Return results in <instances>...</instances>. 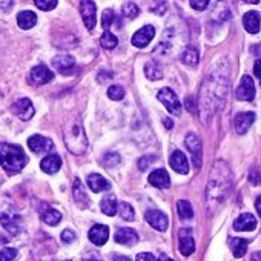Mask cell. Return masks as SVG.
<instances>
[{
    "label": "cell",
    "mask_w": 261,
    "mask_h": 261,
    "mask_svg": "<svg viewBox=\"0 0 261 261\" xmlns=\"http://www.w3.org/2000/svg\"><path fill=\"white\" fill-rule=\"evenodd\" d=\"M54 79V74L51 69H48V66L45 65H37L30 71L28 80L31 85H45L48 82H51Z\"/></svg>",
    "instance_id": "10"
},
{
    "label": "cell",
    "mask_w": 261,
    "mask_h": 261,
    "mask_svg": "<svg viewBox=\"0 0 261 261\" xmlns=\"http://www.w3.org/2000/svg\"><path fill=\"white\" fill-rule=\"evenodd\" d=\"M145 75L155 82V80H160L163 77V69H162V65L155 60H149L146 65H145Z\"/></svg>",
    "instance_id": "30"
},
{
    "label": "cell",
    "mask_w": 261,
    "mask_h": 261,
    "mask_svg": "<svg viewBox=\"0 0 261 261\" xmlns=\"http://www.w3.org/2000/svg\"><path fill=\"white\" fill-rule=\"evenodd\" d=\"M17 256V250L11 247H5L0 250V261H11Z\"/></svg>",
    "instance_id": "43"
},
{
    "label": "cell",
    "mask_w": 261,
    "mask_h": 261,
    "mask_svg": "<svg viewBox=\"0 0 261 261\" xmlns=\"http://www.w3.org/2000/svg\"><path fill=\"white\" fill-rule=\"evenodd\" d=\"M252 259H261V252H258V253L252 255Z\"/></svg>",
    "instance_id": "56"
},
{
    "label": "cell",
    "mask_w": 261,
    "mask_h": 261,
    "mask_svg": "<svg viewBox=\"0 0 261 261\" xmlns=\"http://www.w3.org/2000/svg\"><path fill=\"white\" fill-rule=\"evenodd\" d=\"M100 45H101L105 49H114V48L118 45V39H117L109 30H105V33H103L101 37H100Z\"/></svg>",
    "instance_id": "35"
},
{
    "label": "cell",
    "mask_w": 261,
    "mask_h": 261,
    "mask_svg": "<svg viewBox=\"0 0 261 261\" xmlns=\"http://www.w3.org/2000/svg\"><path fill=\"white\" fill-rule=\"evenodd\" d=\"M63 140L65 145L68 148V151L71 154L75 155H82L86 152L88 149V139H86V133L80 123V120L77 118H71L63 130Z\"/></svg>",
    "instance_id": "4"
},
{
    "label": "cell",
    "mask_w": 261,
    "mask_h": 261,
    "mask_svg": "<svg viewBox=\"0 0 261 261\" xmlns=\"http://www.w3.org/2000/svg\"><path fill=\"white\" fill-rule=\"evenodd\" d=\"M155 160H157V157H155V155H145V157H142V159L137 162V166H139V169H140V171H143V172H145V171H146V169H148V168H149Z\"/></svg>",
    "instance_id": "42"
},
{
    "label": "cell",
    "mask_w": 261,
    "mask_h": 261,
    "mask_svg": "<svg viewBox=\"0 0 261 261\" xmlns=\"http://www.w3.org/2000/svg\"><path fill=\"white\" fill-rule=\"evenodd\" d=\"M28 148L34 154H49L54 149V143H53V140L36 134L28 139Z\"/></svg>",
    "instance_id": "9"
},
{
    "label": "cell",
    "mask_w": 261,
    "mask_h": 261,
    "mask_svg": "<svg viewBox=\"0 0 261 261\" xmlns=\"http://www.w3.org/2000/svg\"><path fill=\"white\" fill-rule=\"evenodd\" d=\"M186 108H188L189 112H195V106H194V101H192L191 98L186 100Z\"/></svg>",
    "instance_id": "53"
},
{
    "label": "cell",
    "mask_w": 261,
    "mask_h": 261,
    "mask_svg": "<svg viewBox=\"0 0 261 261\" xmlns=\"http://www.w3.org/2000/svg\"><path fill=\"white\" fill-rule=\"evenodd\" d=\"M157 98L166 106V109L172 114V115H180L181 114V103L177 97V94L171 89V88H163L159 91Z\"/></svg>",
    "instance_id": "5"
},
{
    "label": "cell",
    "mask_w": 261,
    "mask_h": 261,
    "mask_svg": "<svg viewBox=\"0 0 261 261\" xmlns=\"http://www.w3.org/2000/svg\"><path fill=\"white\" fill-rule=\"evenodd\" d=\"M77 240V235H75V232L72 230V229H65L63 232H62V241L65 243V244H71V243H74Z\"/></svg>",
    "instance_id": "44"
},
{
    "label": "cell",
    "mask_w": 261,
    "mask_h": 261,
    "mask_svg": "<svg viewBox=\"0 0 261 261\" xmlns=\"http://www.w3.org/2000/svg\"><path fill=\"white\" fill-rule=\"evenodd\" d=\"M256 227V220L252 214H241L233 221V229L238 232H250Z\"/></svg>",
    "instance_id": "22"
},
{
    "label": "cell",
    "mask_w": 261,
    "mask_h": 261,
    "mask_svg": "<svg viewBox=\"0 0 261 261\" xmlns=\"http://www.w3.org/2000/svg\"><path fill=\"white\" fill-rule=\"evenodd\" d=\"M88 188L92 191V192H105V191H111V183L101 177L100 174H91L88 177Z\"/></svg>",
    "instance_id": "24"
},
{
    "label": "cell",
    "mask_w": 261,
    "mask_h": 261,
    "mask_svg": "<svg viewBox=\"0 0 261 261\" xmlns=\"http://www.w3.org/2000/svg\"><path fill=\"white\" fill-rule=\"evenodd\" d=\"M249 183L253 185V186H258L261 183V175H259L258 168H252L250 169V172H249Z\"/></svg>",
    "instance_id": "46"
},
{
    "label": "cell",
    "mask_w": 261,
    "mask_h": 261,
    "mask_svg": "<svg viewBox=\"0 0 261 261\" xmlns=\"http://www.w3.org/2000/svg\"><path fill=\"white\" fill-rule=\"evenodd\" d=\"M178 249L185 256H189L195 250V241L189 229H183L180 232V241H178Z\"/></svg>",
    "instance_id": "19"
},
{
    "label": "cell",
    "mask_w": 261,
    "mask_h": 261,
    "mask_svg": "<svg viewBox=\"0 0 261 261\" xmlns=\"http://www.w3.org/2000/svg\"><path fill=\"white\" fill-rule=\"evenodd\" d=\"M114 20H115V14H114V11L112 10H105L103 11V14H101V27L105 28V30H109V27L114 23Z\"/></svg>",
    "instance_id": "40"
},
{
    "label": "cell",
    "mask_w": 261,
    "mask_h": 261,
    "mask_svg": "<svg viewBox=\"0 0 261 261\" xmlns=\"http://www.w3.org/2000/svg\"><path fill=\"white\" fill-rule=\"evenodd\" d=\"M155 36V28L151 27V25H146L143 28H140L134 36L133 39H130V42H133V45L136 48H145L151 43V40L154 39Z\"/></svg>",
    "instance_id": "12"
},
{
    "label": "cell",
    "mask_w": 261,
    "mask_h": 261,
    "mask_svg": "<svg viewBox=\"0 0 261 261\" xmlns=\"http://www.w3.org/2000/svg\"><path fill=\"white\" fill-rule=\"evenodd\" d=\"M13 112H14V115H17L20 120L27 121V120L33 118V115H34L36 111H34V106H33V103H31L30 98H20V100H17V101L13 105Z\"/></svg>",
    "instance_id": "15"
},
{
    "label": "cell",
    "mask_w": 261,
    "mask_h": 261,
    "mask_svg": "<svg viewBox=\"0 0 261 261\" xmlns=\"http://www.w3.org/2000/svg\"><path fill=\"white\" fill-rule=\"evenodd\" d=\"M42 220L49 226H57L62 221V214L59 211H56V209L46 207V211L42 212Z\"/></svg>",
    "instance_id": "32"
},
{
    "label": "cell",
    "mask_w": 261,
    "mask_h": 261,
    "mask_svg": "<svg viewBox=\"0 0 261 261\" xmlns=\"http://www.w3.org/2000/svg\"><path fill=\"white\" fill-rule=\"evenodd\" d=\"M255 209H256V212H258V215L261 218V195L256 197V200H255Z\"/></svg>",
    "instance_id": "52"
},
{
    "label": "cell",
    "mask_w": 261,
    "mask_h": 261,
    "mask_svg": "<svg viewBox=\"0 0 261 261\" xmlns=\"http://www.w3.org/2000/svg\"><path fill=\"white\" fill-rule=\"evenodd\" d=\"M237 100L241 101H252L255 98V85L250 75H243L240 80V85L235 91Z\"/></svg>",
    "instance_id": "8"
},
{
    "label": "cell",
    "mask_w": 261,
    "mask_h": 261,
    "mask_svg": "<svg viewBox=\"0 0 261 261\" xmlns=\"http://www.w3.org/2000/svg\"><path fill=\"white\" fill-rule=\"evenodd\" d=\"M243 2L250 4V5H256V4H259V0H243Z\"/></svg>",
    "instance_id": "54"
},
{
    "label": "cell",
    "mask_w": 261,
    "mask_h": 261,
    "mask_svg": "<svg viewBox=\"0 0 261 261\" xmlns=\"http://www.w3.org/2000/svg\"><path fill=\"white\" fill-rule=\"evenodd\" d=\"M180 60L188 65V66H197L198 65V60H200V54H198V49L192 45L186 46L183 49V53L180 54Z\"/></svg>",
    "instance_id": "28"
},
{
    "label": "cell",
    "mask_w": 261,
    "mask_h": 261,
    "mask_svg": "<svg viewBox=\"0 0 261 261\" xmlns=\"http://www.w3.org/2000/svg\"><path fill=\"white\" fill-rule=\"evenodd\" d=\"M115 241L118 244H124V246H134L139 241V235L134 229L130 227H121L115 232Z\"/></svg>",
    "instance_id": "20"
},
{
    "label": "cell",
    "mask_w": 261,
    "mask_h": 261,
    "mask_svg": "<svg viewBox=\"0 0 261 261\" xmlns=\"http://www.w3.org/2000/svg\"><path fill=\"white\" fill-rule=\"evenodd\" d=\"M120 212V217L126 221H134V217H136V212L133 209V206H130L129 203H120L118 204V209Z\"/></svg>",
    "instance_id": "36"
},
{
    "label": "cell",
    "mask_w": 261,
    "mask_h": 261,
    "mask_svg": "<svg viewBox=\"0 0 261 261\" xmlns=\"http://www.w3.org/2000/svg\"><path fill=\"white\" fill-rule=\"evenodd\" d=\"M101 163H103V166L108 168V169H109V168H115V166L120 165V155L115 154V152H108V154H105Z\"/></svg>",
    "instance_id": "38"
},
{
    "label": "cell",
    "mask_w": 261,
    "mask_h": 261,
    "mask_svg": "<svg viewBox=\"0 0 261 261\" xmlns=\"http://www.w3.org/2000/svg\"><path fill=\"white\" fill-rule=\"evenodd\" d=\"M137 259H139V261H149V259H151V261H154V259H155V256H154V255H151V253H146V252H145V253L137 255Z\"/></svg>",
    "instance_id": "50"
},
{
    "label": "cell",
    "mask_w": 261,
    "mask_h": 261,
    "mask_svg": "<svg viewBox=\"0 0 261 261\" xmlns=\"http://www.w3.org/2000/svg\"><path fill=\"white\" fill-rule=\"evenodd\" d=\"M0 223L13 235H19L22 232V218L16 214H10V212L0 214Z\"/></svg>",
    "instance_id": "14"
},
{
    "label": "cell",
    "mask_w": 261,
    "mask_h": 261,
    "mask_svg": "<svg viewBox=\"0 0 261 261\" xmlns=\"http://www.w3.org/2000/svg\"><path fill=\"white\" fill-rule=\"evenodd\" d=\"M28 163V157L22 146L13 143L0 145V166L10 174H19Z\"/></svg>",
    "instance_id": "3"
},
{
    "label": "cell",
    "mask_w": 261,
    "mask_h": 261,
    "mask_svg": "<svg viewBox=\"0 0 261 261\" xmlns=\"http://www.w3.org/2000/svg\"><path fill=\"white\" fill-rule=\"evenodd\" d=\"M13 5V0H0V11H7Z\"/></svg>",
    "instance_id": "49"
},
{
    "label": "cell",
    "mask_w": 261,
    "mask_h": 261,
    "mask_svg": "<svg viewBox=\"0 0 261 261\" xmlns=\"http://www.w3.org/2000/svg\"><path fill=\"white\" fill-rule=\"evenodd\" d=\"M34 4L42 11H51L57 7V0H34Z\"/></svg>",
    "instance_id": "41"
},
{
    "label": "cell",
    "mask_w": 261,
    "mask_h": 261,
    "mask_svg": "<svg viewBox=\"0 0 261 261\" xmlns=\"http://www.w3.org/2000/svg\"><path fill=\"white\" fill-rule=\"evenodd\" d=\"M108 97L111 98V100H121V98H124V89L121 88V86H118V85H112L109 89H108Z\"/></svg>",
    "instance_id": "39"
},
{
    "label": "cell",
    "mask_w": 261,
    "mask_h": 261,
    "mask_svg": "<svg viewBox=\"0 0 261 261\" xmlns=\"http://www.w3.org/2000/svg\"><path fill=\"white\" fill-rule=\"evenodd\" d=\"M177 211L181 220H192L194 218V209L189 201L186 200H178L177 203Z\"/></svg>",
    "instance_id": "33"
},
{
    "label": "cell",
    "mask_w": 261,
    "mask_h": 261,
    "mask_svg": "<svg viewBox=\"0 0 261 261\" xmlns=\"http://www.w3.org/2000/svg\"><path fill=\"white\" fill-rule=\"evenodd\" d=\"M149 183L159 189H166L171 186V178H169V174L166 172V169H155L149 175Z\"/></svg>",
    "instance_id": "23"
},
{
    "label": "cell",
    "mask_w": 261,
    "mask_h": 261,
    "mask_svg": "<svg viewBox=\"0 0 261 261\" xmlns=\"http://www.w3.org/2000/svg\"><path fill=\"white\" fill-rule=\"evenodd\" d=\"M100 209L105 215L108 217H114L117 214L118 209V203H117V197L114 194H108L101 198L100 201Z\"/></svg>",
    "instance_id": "27"
},
{
    "label": "cell",
    "mask_w": 261,
    "mask_h": 261,
    "mask_svg": "<svg viewBox=\"0 0 261 261\" xmlns=\"http://www.w3.org/2000/svg\"><path fill=\"white\" fill-rule=\"evenodd\" d=\"M247 244H249V243H247V240H244V238H235V237L229 238V246H230L232 253H233L235 258H241V256L246 255Z\"/></svg>",
    "instance_id": "31"
},
{
    "label": "cell",
    "mask_w": 261,
    "mask_h": 261,
    "mask_svg": "<svg viewBox=\"0 0 261 261\" xmlns=\"http://www.w3.org/2000/svg\"><path fill=\"white\" fill-rule=\"evenodd\" d=\"M185 145L188 148V151L192 155V163L197 169L201 168V160H203V146H201V140L197 134L189 133L185 139Z\"/></svg>",
    "instance_id": "6"
},
{
    "label": "cell",
    "mask_w": 261,
    "mask_h": 261,
    "mask_svg": "<svg viewBox=\"0 0 261 261\" xmlns=\"http://www.w3.org/2000/svg\"><path fill=\"white\" fill-rule=\"evenodd\" d=\"M80 14L83 23L88 30H94L97 23V7L92 0H82L80 2Z\"/></svg>",
    "instance_id": "7"
},
{
    "label": "cell",
    "mask_w": 261,
    "mask_h": 261,
    "mask_svg": "<svg viewBox=\"0 0 261 261\" xmlns=\"http://www.w3.org/2000/svg\"><path fill=\"white\" fill-rule=\"evenodd\" d=\"M250 53H252V54H255L256 57H261V43H258V45L252 46V48H250Z\"/></svg>",
    "instance_id": "51"
},
{
    "label": "cell",
    "mask_w": 261,
    "mask_h": 261,
    "mask_svg": "<svg viewBox=\"0 0 261 261\" xmlns=\"http://www.w3.org/2000/svg\"><path fill=\"white\" fill-rule=\"evenodd\" d=\"M255 121V114L253 112H240L235 115L233 118V126H235V130L237 134H246L249 127L253 124Z\"/></svg>",
    "instance_id": "17"
},
{
    "label": "cell",
    "mask_w": 261,
    "mask_h": 261,
    "mask_svg": "<svg viewBox=\"0 0 261 261\" xmlns=\"http://www.w3.org/2000/svg\"><path fill=\"white\" fill-rule=\"evenodd\" d=\"M72 195H74V200H75V203L79 204V207H88L89 206V198H88V194H86V191H85V186H83V183L79 180V178H75V181H74V189H72Z\"/></svg>",
    "instance_id": "26"
},
{
    "label": "cell",
    "mask_w": 261,
    "mask_h": 261,
    "mask_svg": "<svg viewBox=\"0 0 261 261\" xmlns=\"http://www.w3.org/2000/svg\"><path fill=\"white\" fill-rule=\"evenodd\" d=\"M253 74H255L256 79L261 80V59H258V60L255 62V65H253Z\"/></svg>",
    "instance_id": "48"
},
{
    "label": "cell",
    "mask_w": 261,
    "mask_h": 261,
    "mask_svg": "<svg viewBox=\"0 0 261 261\" xmlns=\"http://www.w3.org/2000/svg\"><path fill=\"white\" fill-rule=\"evenodd\" d=\"M165 124H166V127H172V121L168 118H165Z\"/></svg>",
    "instance_id": "55"
},
{
    "label": "cell",
    "mask_w": 261,
    "mask_h": 261,
    "mask_svg": "<svg viewBox=\"0 0 261 261\" xmlns=\"http://www.w3.org/2000/svg\"><path fill=\"white\" fill-rule=\"evenodd\" d=\"M121 14H123L124 19L133 20V19H136V17L140 14V8H139L134 2H126V4L121 7Z\"/></svg>",
    "instance_id": "34"
},
{
    "label": "cell",
    "mask_w": 261,
    "mask_h": 261,
    "mask_svg": "<svg viewBox=\"0 0 261 261\" xmlns=\"http://www.w3.org/2000/svg\"><path fill=\"white\" fill-rule=\"evenodd\" d=\"M40 168H42V171L46 172V174H56V172H59L60 168H62V159H60L57 154H49V155H46V157L42 160Z\"/></svg>",
    "instance_id": "25"
},
{
    "label": "cell",
    "mask_w": 261,
    "mask_h": 261,
    "mask_svg": "<svg viewBox=\"0 0 261 261\" xmlns=\"http://www.w3.org/2000/svg\"><path fill=\"white\" fill-rule=\"evenodd\" d=\"M51 65L54 66V69H57L63 75H71L74 74V69H75V60L72 56H68V54L54 57Z\"/></svg>",
    "instance_id": "11"
},
{
    "label": "cell",
    "mask_w": 261,
    "mask_h": 261,
    "mask_svg": "<svg viewBox=\"0 0 261 261\" xmlns=\"http://www.w3.org/2000/svg\"><path fill=\"white\" fill-rule=\"evenodd\" d=\"M88 237L95 246H103L109 238V227L105 224H95L89 229Z\"/></svg>",
    "instance_id": "18"
},
{
    "label": "cell",
    "mask_w": 261,
    "mask_h": 261,
    "mask_svg": "<svg viewBox=\"0 0 261 261\" xmlns=\"http://www.w3.org/2000/svg\"><path fill=\"white\" fill-rule=\"evenodd\" d=\"M146 217V221L157 230L160 232H165L168 230V226H169V220L166 217V214H163L162 211H157V209H151L145 214Z\"/></svg>",
    "instance_id": "13"
},
{
    "label": "cell",
    "mask_w": 261,
    "mask_h": 261,
    "mask_svg": "<svg viewBox=\"0 0 261 261\" xmlns=\"http://www.w3.org/2000/svg\"><path fill=\"white\" fill-rule=\"evenodd\" d=\"M37 23V16L33 11H22L17 14V25L22 30H31Z\"/></svg>",
    "instance_id": "29"
},
{
    "label": "cell",
    "mask_w": 261,
    "mask_h": 261,
    "mask_svg": "<svg viewBox=\"0 0 261 261\" xmlns=\"http://www.w3.org/2000/svg\"><path fill=\"white\" fill-rule=\"evenodd\" d=\"M243 27L249 34H258L261 27V19L256 11H247L243 16Z\"/></svg>",
    "instance_id": "21"
},
{
    "label": "cell",
    "mask_w": 261,
    "mask_h": 261,
    "mask_svg": "<svg viewBox=\"0 0 261 261\" xmlns=\"http://www.w3.org/2000/svg\"><path fill=\"white\" fill-rule=\"evenodd\" d=\"M232 189V171L229 165L223 160H218L209 175L206 188V203L211 214L217 212L218 207L226 201Z\"/></svg>",
    "instance_id": "2"
},
{
    "label": "cell",
    "mask_w": 261,
    "mask_h": 261,
    "mask_svg": "<svg viewBox=\"0 0 261 261\" xmlns=\"http://www.w3.org/2000/svg\"><path fill=\"white\" fill-rule=\"evenodd\" d=\"M169 165L171 168L177 172V174H181V175H186L189 172V162L186 159V155L181 152V151H174L169 157Z\"/></svg>",
    "instance_id": "16"
},
{
    "label": "cell",
    "mask_w": 261,
    "mask_h": 261,
    "mask_svg": "<svg viewBox=\"0 0 261 261\" xmlns=\"http://www.w3.org/2000/svg\"><path fill=\"white\" fill-rule=\"evenodd\" d=\"M209 2H211V0H189L191 7L195 11H204L209 7Z\"/></svg>",
    "instance_id": "45"
},
{
    "label": "cell",
    "mask_w": 261,
    "mask_h": 261,
    "mask_svg": "<svg viewBox=\"0 0 261 261\" xmlns=\"http://www.w3.org/2000/svg\"><path fill=\"white\" fill-rule=\"evenodd\" d=\"M112 79H114V72H112V71H108V69H101V71L97 74L98 83H106V82H109V80H112Z\"/></svg>",
    "instance_id": "47"
},
{
    "label": "cell",
    "mask_w": 261,
    "mask_h": 261,
    "mask_svg": "<svg viewBox=\"0 0 261 261\" xmlns=\"http://www.w3.org/2000/svg\"><path fill=\"white\" fill-rule=\"evenodd\" d=\"M223 62V60H221ZM221 62L217 63L209 75L206 77L201 92H200V111H201V118L209 120L218 109L223 108L227 88H229V77H227V66L224 62V66H221Z\"/></svg>",
    "instance_id": "1"
},
{
    "label": "cell",
    "mask_w": 261,
    "mask_h": 261,
    "mask_svg": "<svg viewBox=\"0 0 261 261\" xmlns=\"http://www.w3.org/2000/svg\"><path fill=\"white\" fill-rule=\"evenodd\" d=\"M151 11L157 16H165L168 11V0H152Z\"/></svg>",
    "instance_id": "37"
}]
</instances>
